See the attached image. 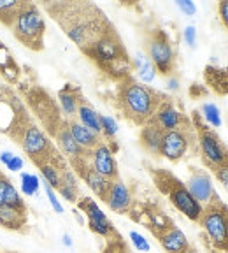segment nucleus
Returning a JSON list of instances; mask_svg holds the SVG:
<instances>
[{
    "label": "nucleus",
    "instance_id": "1",
    "mask_svg": "<svg viewBox=\"0 0 228 253\" xmlns=\"http://www.w3.org/2000/svg\"><path fill=\"white\" fill-rule=\"evenodd\" d=\"M44 7L84 55L114 27L91 2H44Z\"/></svg>",
    "mask_w": 228,
    "mask_h": 253
},
{
    "label": "nucleus",
    "instance_id": "2",
    "mask_svg": "<svg viewBox=\"0 0 228 253\" xmlns=\"http://www.w3.org/2000/svg\"><path fill=\"white\" fill-rule=\"evenodd\" d=\"M7 135L20 144L21 150L27 153V157H30V160L39 169L42 166L67 169V160L56 150V146L51 142V139L44 134L42 128H39V125L32 120V115L27 111V107L14 120Z\"/></svg>",
    "mask_w": 228,
    "mask_h": 253
},
{
    "label": "nucleus",
    "instance_id": "3",
    "mask_svg": "<svg viewBox=\"0 0 228 253\" xmlns=\"http://www.w3.org/2000/svg\"><path fill=\"white\" fill-rule=\"evenodd\" d=\"M116 100L121 115L135 125L142 126L150 122L161 106L167 100V95L146 86V84L135 81L132 76L118 81V91Z\"/></svg>",
    "mask_w": 228,
    "mask_h": 253
},
{
    "label": "nucleus",
    "instance_id": "4",
    "mask_svg": "<svg viewBox=\"0 0 228 253\" xmlns=\"http://www.w3.org/2000/svg\"><path fill=\"white\" fill-rule=\"evenodd\" d=\"M86 56L91 62L97 63V67L102 72H106L107 76H111L116 81L132 76V62L130 56L126 53V47L123 44L121 37H119L116 28H111L106 36H102L97 44L91 47L90 51L86 53Z\"/></svg>",
    "mask_w": 228,
    "mask_h": 253
},
{
    "label": "nucleus",
    "instance_id": "5",
    "mask_svg": "<svg viewBox=\"0 0 228 253\" xmlns=\"http://www.w3.org/2000/svg\"><path fill=\"white\" fill-rule=\"evenodd\" d=\"M151 178H153L156 188L161 194L167 195L169 201L176 206V210H179L186 218H190L191 221L200 220L202 214V204L190 194L188 186L181 181L179 178H176L170 170L165 169H150Z\"/></svg>",
    "mask_w": 228,
    "mask_h": 253
},
{
    "label": "nucleus",
    "instance_id": "6",
    "mask_svg": "<svg viewBox=\"0 0 228 253\" xmlns=\"http://www.w3.org/2000/svg\"><path fill=\"white\" fill-rule=\"evenodd\" d=\"M12 34L25 47L32 51H42L44 36H46V23L40 11L32 2H25L23 9L11 27Z\"/></svg>",
    "mask_w": 228,
    "mask_h": 253
},
{
    "label": "nucleus",
    "instance_id": "7",
    "mask_svg": "<svg viewBox=\"0 0 228 253\" xmlns=\"http://www.w3.org/2000/svg\"><path fill=\"white\" fill-rule=\"evenodd\" d=\"M25 99H27V106L30 107L32 115H36L44 130L51 137H55L60 126L65 122L56 100L40 86H32L25 95Z\"/></svg>",
    "mask_w": 228,
    "mask_h": 253
},
{
    "label": "nucleus",
    "instance_id": "8",
    "mask_svg": "<svg viewBox=\"0 0 228 253\" xmlns=\"http://www.w3.org/2000/svg\"><path fill=\"white\" fill-rule=\"evenodd\" d=\"M198 223L205 230L211 243L218 250L228 253V206L220 201L218 195H214L207 206L202 208Z\"/></svg>",
    "mask_w": 228,
    "mask_h": 253
},
{
    "label": "nucleus",
    "instance_id": "9",
    "mask_svg": "<svg viewBox=\"0 0 228 253\" xmlns=\"http://www.w3.org/2000/svg\"><path fill=\"white\" fill-rule=\"evenodd\" d=\"M144 47L158 72H161L163 76L172 74L174 67H176V51L170 42V37L167 36L163 28H148L144 32Z\"/></svg>",
    "mask_w": 228,
    "mask_h": 253
},
{
    "label": "nucleus",
    "instance_id": "10",
    "mask_svg": "<svg viewBox=\"0 0 228 253\" xmlns=\"http://www.w3.org/2000/svg\"><path fill=\"white\" fill-rule=\"evenodd\" d=\"M191 123H193V128H195V134H197L202 160L205 162V166L213 170L214 167H218L225 160H228V148L221 142L220 135L202 120L198 111H193Z\"/></svg>",
    "mask_w": 228,
    "mask_h": 253
},
{
    "label": "nucleus",
    "instance_id": "11",
    "mask_svg": "<svg viewBox=\"0 0 228 253\" xmlns=\"http://www.w3.org/2000/svg\"><path fill=\"white\" fill-rule=\"evenodd\" d=\"M195 128L186 126V128H179V130H167L163 132L161 137V146H160V157H165L170 162H177L188 151L190 144L195 139Z\"/></svg>",
    "mask_w": 228,
    "mask_h": 253
},
{
    "label": "nucleus",
    "instance_id": "12",
    "mask_svg": "<svg viewBox=\"0 0 228 253\" xmlns=\"http://www.w3.org/2000/svg\"><path fill=\"white\" fill-rule=\"evenodd\" d=\"M90 158L91 157L74 158V160H69V164H71V167L76 170V174H77L79 178L83 179V181L90 186L91 192H93V194L97 195L99 199L106 201L113 181L106 179L104 176H100V174L95 170V167L91 166V162H90Z\"/></svg>",
    "mask_w": 228,
    "mask_h": 253
},
{
    "label": "nucleus",
    "instance_id": "13",
    "mask_svg": "<svg viewBox=\"0 0 228 253\" xmlns=\"http://www.w3.org/2000/svg\"><path fill=\"white\" fill-rule=\"evenodd\" d=\"M77 206H79V210L86 214L88 225H90V229L93 230L95 234H99V236L106 237V239H111V237L118 236V232H116V229L113 227V223L107 220L106 214L102 213V210L97 206V202H95L93 199L83 197L81 201H79Z\"/></svg>",
    "mask_w": 228,
    "mask_h": 253
},
{
    "label": "nucleus",
    "instance_id": "14",
    "mask_svg": "<svg viewBox=\"0 0 228 253\" xmlns=\"http://www.w3.org/2000/svg\"><path fill=\"white\" fill-rule=\"evenodd\" d=\"M153 120L165 132L167 130H179V128L191 126V120L186 118L179 109H176L172 99H169V97H167V100H163L161 106L158 107V111L154 113Z\"/></svg>",
    "mask_w": 228,
    "mask_h": 253
},
{
    "label": "nucleus",
    "instance_id": "15",
    "mask_svg": "<svg viewBox=\"0 0 228 253\" xmlns=\"http://www.w3.org/2000/svg\"><path fill=\"white\" fill-rule=\"evenodd\" d=\"M91 166L95 167V170L104 176L109 181H116L119 179V170L118 164H116V158L114 153L111 151V148L107 146V142H102L99 146L91 151Z\"/></svg>",
    "mask_w": 228,
    "mask_h": 253
},
{
    "label": "nucleus",
    "instance_id": "16",
    "mask_svg": "<svg viewBox=\"0 0 228 253\" xmlns=\"http://www.w3.org/2000/svg\"><path fill=\"white\" fill-rule=\"evenodd\" d=\"M134 218L137 221H142L156 237H160L161 234H165L167 230L176 227L174 221L170 220L163 211L158 210V208H154V206H151V204L141 206V213H139V216H134Z\"/></svg>",
    "mask_w": 228,
    "mask_h": 253
},
{
    "label": "nucleus",
    "instance_id": "17",
    "mask_svg": "<svg viewBox=\"0 0 228 253\" xmlns=\"http://www.w3.org/2000/svg\"><path fill=\"white\" fill-rule=\"evenodd\" d=\"M104 202L109 206L114 213L125 214V213H130V210H132L134 199H132L128 186H126L121 179H116V181H113V185H111L109 194H107Z\"/></svg>",
    "mask_w": 228,
    "mask_h": 253
},
{
    "label": "nucleus",
    "instance_id": "18",
    "mask_svg": "<svg viewBox=\"0 0 228 253\" xmlns=\"http://www.w3.org/2000/svg\"><path fill=\"white\" fill-rule=\"evenodd\" d=\"M53 139H55L56 144H58L60 153L67 157V162H69V160H74V158L91 157V151H88V150H84V148H81L77 144V142H76V139L72 137L71 130H69L67 120L63 122V125L60 126V130L56 132V135Z\"/></svg>",
    "mask_w": 228,
    "mask_h": 253
},
{
    "label": "nucleus",
    "instance_id": "19",
    "mask_svg": "<svg viewBox=\"0 0 228 253\" xmlns=\"http://www.w3.org/2000/svg\"><path fill=\"white\" fill-rule=\"evenodd\" d=\"M186 186H188L190 194L197 199L200 204L202 202H209L216 195V192L213 188V183H211V179H209V176L204 170L191 169V176H190V181Z\"/></svg>",
    "mask_w": 228,
    "mask_h": 253
},
{
    "label": "nucleus",
    "instance_id": "20",
    "mask_svg": "<svg viewBox=\"0 0 228 253\" xmlns=\"http://www.w3.org/2000/svg\"><path fill=\"white\" fill-rule=\"evenodd\" d=\"M163 128L154 122L153 118L150 122L142 125L141 134H139V142L146 151L153 157H160V146H161V137H163Z\"/></svg>",
    "mask_w": 228,
    "mask_h": 253
},
{
    "label": "nucleus",
    "instance_id": "21",
    "mask_svg": "<svg viewBox=\"0 0 228 253\" xmlns=\"http://www.w3.org/2000/svg\"><path fill=\"white\" fill-rule=\"evenodd\" d=\"M67 125H69V130H71L72 137H74L76 142H77L81 148H84V150L93 151L99 144L104 142L99 134H95V132H91L90 128H86L83 123L77 122V118L67 120Z\"/></svg>",
    "mask_w": 228,
    "mask_h": 253
},
{
    "label": "nucleus",
    "instance_id": "22",
    "mask_svg": "<svg viewBox=\"0 0 228 253\" xmlns=\"http://www.w3.org/2000/svg\"><path fill=\"white\" fill-rule=\"evenodd\" d=\"M58 100H60V107H62V113H65V116H67L65 120H71L77 116V109L84 102V97L81 95L79 88L72 86V84H65L63 90H60Z\"/></svg>",
    "mask_w": 228,
    "mask_h": 253
},
{
    "label": "nucleus",
    "instance_id": "23",
    "mask_svg": "<svg viewBox=\"0 0 228 253\" xmlns=\"http://www.w3.org/2000/svg\"><path fill=\"white\" fill-rule=\"evenodd\" d=\"M158 241H160V245L163 246V250L167 253H186V250L190 248V243L186 239V236L177 227L167 230L165 234H161L158 237Z\"/></svg>",
    "mask_w": 228,
    "mask_h": 253
},
{
    "label": "nucleus",
    "instance_id": "24",
    "mask_svg": "<svg viewBox=\"0 0 228 253\" xmlns=\"http://www.w3.org/2000/svg\"><path fill=\"white\" fill-rule=\"evenodd\" d=\"M27 223V210L0 206V225L11 230H21Z\"/></svg>",
    "mask_w": 228,
    "mask_h": 253
},
{
    "label": "nucleus",
    "instance_id": "25",
    "mask_svg": "<svg viewBox=\"0 0 228 253\" xmlns=\"http://www.w3.org/2000/svg\"><path fill=\"white\" fill-rule=\"evenodd\" d=\"M205 83L214 93L228 95V67H205Z\"/></svg>",
    "mask_w": 228,
    "mask_h": 253
},
{
    "label": "nucleus",
    "instance_id": "26",
    "mask_svg": "<svg viewBox=\"0 0 228 253\" xmlns=\"http://www.w3.org/2000/svg\"><path fill=\"white\" fill-rule=\"evenodd\" d=\"M0 206H11V208H21V210L25 208L23 199L16 192L11 179L5 178L4 174L0 176Z\"/></svg>",
    "mask_w": 228,
    "mask_h": 253
},
{
    "label": "nucleus",
    "instance_id": "27",
    "mask_svg": "<svg viewBox=\"0 0 228 253\" xmlns=\"http://www.w3.org/2000/svg\"><path fill=\"white\" fill-rule=\"evenodd\" d=\"M77 116H79V122L83 123L86 128H90L91 132H95V134H102V123H100V115L97 113V111L93 109V107L90 106V104L84 100L81 106H79L77 109Z\"/></svg>",
    "mask_w": 228,
    "mask_h": 253
},
{
    "label": "nucleus",
    "instance_id": "28",
    "mask_svg": "<svg viewBox=\"0 0 228 253\" xmlns=\"http://www.w3.org/2000/svg\"><path fill=\"white\" fill-rule=\"evenodd\" d=\"M23 5L25 2H20V0H0V23L11 28Z\"/></svg>",
    "mask_w": 228,
    "mask_h": 253
},
{
    "label": "nucleus",
    "instance_id": "29",
    "mask_svg": "<svg viewBox=\"0 0 228 253\" xmlns=\"http://www.w3.org/2000/svg\"><path fill=\"white\" fill-rule=\"evenodd\" d=\"M0 72L9 79V81H16L20 76V69L16 65V62L12 60L9 49L0 42Z\"/></svg>",
    "mask_w": 228,
    "mask_h": 253
},
{
    "label": "nucleus",
    "instance_id": "30",
    "mask_svg": "<svg viewBox=\"0 0 228 253\" xmlns=\"http://www.w3.org/2000/svg\"><path fill=\"white\" fill-rule=\"evenodd\" d=\"M63 170H67V169H58V167H55V166L40 167V172H42V176L46 178V183L49 186H55L56 190H58V186H60V178H62Z\"/></svg>",
    "mask_w": 228,
    "mask_h": 253
},
{
    "label": "nucleus",
    "instance_id": "31",
    "mask_svg": "<svg viewBox=\"0 0 228 253\" xmlns=\"http://www.w3.org/2000/svg\"><path fill=\"white\" fill-rule=\"evenodd\" d=\"M137 67H139V72H141V78L144 79V81H151V79L154 78V67L153 63L148 62V58H144V56L139 55L137 56Z\"/></svg>",
    "mask_w": 228,
    "mask_h": 253
},
{
    "label": "nucleus",
    "instance_id": "32",
    "mask_svg": "<svg viewBox=\"0 0 228 253\" xmlns=\"http://www.w3.org/2000/svg\"><path fill=\"white\" fill-rule=\"evenodd\" d=\"M104 253H128V248H126V245L121 239V236L118 234V236H114L109 239V243H107Z\"/></svg>",
    "mask_w": 228,
    "mask_h": 253
},
{
    "label": "nucleus",
    "instance_id": "33",
    "mask_svg": "<svg viewBox=\"0 0 228 253\" xmlns=\"http://www.w3.org/2000/svg\"><path fill=\"white\" fill-rule=\"evenodd\" d=\"M100 123H102V134L106 135V139L111 141L116 135V132H118L116 122L113 118H109V116H100Z\"/></svg>",
    "mask_w": 228,
    "mask_h": 253
},
{
    "label": "nucleus",
    "instance_id": "34",
    "mask_svg": "<svg viewBox=\"0 0 228 253\" xmlns=\"http://www.w3.org/2000/svg\"><path fill=\"white\" fill-rule=\"evenodd\" d=\"M204 113H205V120H207L211 125L220 126L221 125V118H220V111L214 104H205L204 106Z\"/></svg>",
    "mask_w": 228,
    "mask_h": 253
},
{
    "label": "nucleus",
    "instance_id": "35",
    "mask_svg": "<svg viewBox=\"0 0 228 253\" xmlns=\"http://www.w3.org/2000/svg\"><path fill=\"white\" fill-rule=\"evenodd\" d=\"M213 172H214V176L218 178V181H220L228 192V160H225L223 164H220L218 167H214Z\"/></svg>",
    "mask_w": 228,
    "mask_h": 253
},
{
    "label": "nucleus",
    "instance_id": "36",
    "mask_svg": "<svg viewBox=\"0 0 228 253\" xmlns=\"http://www.w3.org/2000/svg\"><path fill=\"white\" fill-rule=\"evenodd\" d=\"M21 178H23V185H21V188H23L25 194L32 195L34 192H37V188H39V183H37L36 176H30V174H23Z\"/></svg>",
    "mask_w": 228,
    "mask_h": 253
},
{
    "label": "nucleus",
    "instance_id": "37",
    "mask_svg": "<svg viewBox=\"0 0 228 253\" xmlns=\"http://www.w3.org/2000/svg\"><path fill=\"white\" fill-rule=\"evenodd\" d=\"M218 12H220V20L225 25V28L228 30V0H223L218 4Z\"/></svg>",
    "mask_w": 228,
    "mask_h": 253
},
{
    "label": "nucleus",
    "instance_id": "38",
    "mask_svg": "<svg viewBox=\"0 0 228 253\" xmlns=\"http://www.w3.org/2000/svg\"><path fill=\"white\" fill-rule=\"evenodd\" d=\"M130 237H132V241H134V245L137 246L139 250H142V252H148V250H150V245L146 243V239L141 236V234L132 232V234H130Z\"/></svg>",
    "mask_w": 228,
    "mask_h": 253
},
{
    "label": "nucleus",
    "instance_id": "39",
    "mask_svg": "<svg viewBox=\"0 0 228 253\" xmlns=\"http://www.w3.org/2000/svg\"><path fill=\"white\" fill-rule=\"evenodd\" d=\"M177 7L181 9V11H185L188 16L195 14V11H197V9H195V5H193L191 2H188V0H179V2H177Z\"/></svg>",
    "mask_w": 228,
    "mask_h": 253
},
{
    "label": "nucleus",
    "instance_id": "40",
    "mask_svg": "<svg viewBox=\"0 0 228 253\" xmlns=\"http://www.w3.org/2000/svg\"><path fill=\"white\" fill-rule=\"evenodd\" d=\"M185 39L190 46H195V39H197V32H195V27H188L185 30Z\"/></svg>",
    "mask_w": 228,
    "mask_h": 253
},
{
    "label": "nucleus",
    "instance_id": "41",
    "mask_svg": "<svg viewBox=\"0 0 228 253\" xmlns=\"http://www.w3.org/2000/svg\"><path fill=\"white\" fill-rule=\"evenodd\" d=\"M46 190H47V195H49V199H51V204H53V208H55L58 213H62V206H60V202H58V199L55 197V194H53V188L49 185L46 183Z\"/></svg>",
    "mask_w": 228,
    "mask_h": 253
},
{
    "label": "nucleus",
    "instance_id": "42",
    "mask_svg": "<svg viewBox=\"0 0 228 253\" xmlns=\"http://www.w3.org/2000/svg\"><path fill=\"white\" fill-rule=\"evenodd\" d=\"M205 93H207V90H205L204 86H200V84H193L191 90H190L191 97H204Z\"/></svg>",
    "mask_w": 228,
    "mask_h": 253
},
{
    "label": "nucleus",
    "instance_id": "43",
    "mask_svg": "<svg viewBox=\"0 0 228 253\" xmlns=\"http://www.w3.org/2000/svg\"><path fill=\"white\" fill-rule=\"evenodd\" d=\"M7 167H9V169H11V170H18V169H20V167H21V158L14 157V158H12V160H11V162L7 164Z\"/></svg>",
    "mask_w": 228,
    "mask_h": 253
},
{
    "label": "nucleus",
    "instance_id": "44",
    "mask_svg": "<svg viewBox=\"0 0 228 253\" xmlns=\"http://www.w3.org/2000/svg\"><path fill=\"white\" fill-rule=\"evenodd\" d=\"M0 158H2V162L9 164L12 158H14V155H12V153H2V155H0Z\"/></svg>",
    "mask_w": 228,
    "mask_h": 253
},
{
    "label": "nucleus",
    "instance_id": "45",
    "mask_svg": "<svg viewBox=\"0 0 228 253\" xmlns=\"http://www.w3.org/2000/svg\"><path fill=\"white\" fill-rule=\"evenodd\" d=\"M170 88H172V90H176V88H177V81H176V79H170Z\"/></svg>",
    "mask_w": 228,
    "mask_h": 253
},
{
    "label": "nucleus",
    "instance_id": "46",
    "mask_svg": "<svg viewBox=\"0 0 228 253\" xmlns=\"http://www.w3.org/2000/svg\"><path fill=\"white\" fill-rule=\"evenodd\" d=\"M186 253H198V252H197V250H195V248H193V246H190V248L186 250Z\"/></svg>",
    "mask_w": 228,
    "mask_h": 253
},
{
    "label": "nucleus",
    "instance_id": "47",
    "mask_svg": "<svg viewBox=\"0 0 228 253\" xmlns=\"http://www.w3.org/2000/svg\"><path fill=\"white\" fill-rule=\"evenodd\" d=\"M65 245L71 246V237H69V236H65Z\"/></svg>",
    "mask_w": 228,
    "mask_h": 253
},
{
    "label": "nucleus",
    "instance_id": "48",
    "mask_svg": "<svg viewBox=\"0 0 228 253\" xmlns=\"http://www.w3.org/2000/svg\"><path fill=\"white\" fill-rule=\"evenodd\" d=\"M4 253H16V252H4Z\"/></svg>",
    "mask_w": 228,
    "mask_h": 253
},
{
    "label": "nucleus",
    "instance_id": "49",
    "mask_svg": "<svg viewBox=\"0 0 228 253\" xmlns=\"http://www.w3.org/2000/svg\"><path fill=\"white\" fill-rule=\"evenodd\" d=\"M0 176H2V172H0Z\"/></svg>",
    "mask_w": 228,
    "mask_h": 253
}]
</instances>
